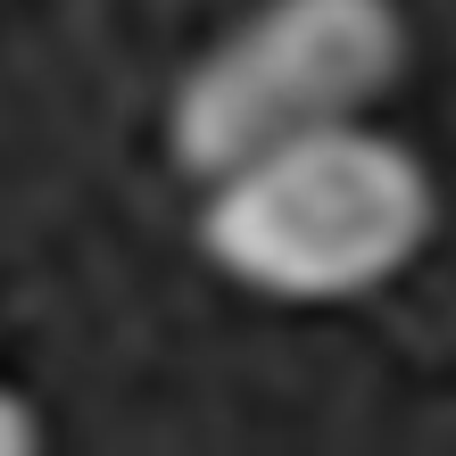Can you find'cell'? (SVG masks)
<instances>
[{
    "mask_svg": "<svg viewBox=\"0 0 456 456\" xmlns=\"http://www.w3.org/2000/svg\"><path fill=\"white\" fill-rule=\"evenodd\" d=\"M42 448V423H34V407H25L17 390H0V456H34Z\"/></svg>",
    "mask_w": 456,
    "mask_h": 456,
    "instance_id": "3957f363",
    "label": "cell"
},
{
    "mask_svg": "<svg viewBox=\"0 0 456 456\" xmlns=\"http://www.w3.org/2000/svg\"><path fill=\"white\" fill-rule=\"evenodd\" d=\"M440 191L432 167L373 125H307L290 142L249 150L240 167L208 175L200 249L240 290L290 307L365 299L432 240Z\"/></svg>",
    "mask_w": 456,
    "mask_h": 456,
    "instance_id": "6da1fadb",
    "label": "cell"
},
{
    "mask_svg": "<svg viewBox=\"0 0 456 456\" xmlns=\"http://www.w3.org/2000/svg\"><path fill=\"white\" fill-rule=\"evenodd\" d=\"M398 59L407 25L390 0H265L183 75L167 109L175 167L208 183L265 142L365 117V100L390 92Z\"/></svg>",
    "mask_w": 456,
    "mask_h": 456,
    "instance_id": "7a4b0ae2",
    "label": "cell"
}]
</instances>
